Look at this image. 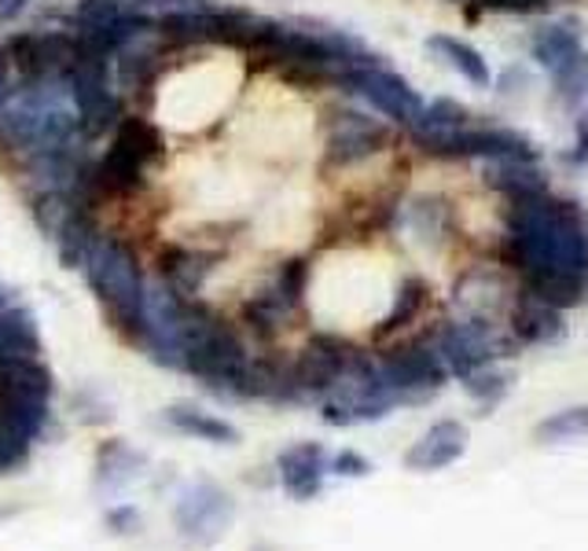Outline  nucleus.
Returning a JSON list of instances; mask_svg holds the SVG:
<instances>
[{"label": "nucleus", "instance_id": "obj_8", "mask_svg": "<svg viewBox=\"0 0 588 551\" xmlns=\"http://www.w3.org/2000/svg\"><path fill=\"white\" fill-rule=\"evenodd\" d=\"M379 367H383L386 383L398 394V401L431 397L448 375L431 342H416V346H401L394 353H386V357L379 361Z\"/></svg>", "mask_w": 588, "mask_h": 551}, {"label": "nucleus", "instance_id": "obj_38", "mask_svg": "<svg viewBox=\"0 0 588 551\" xmlns=\"http://www.w3.org/2000/svg\"><path fill=\"white\" fill-rule=\"evenodd\" d=\"M107 522L114 526V533H133L141 526V514H136V508H111Z\"/></svg>", "mask_w": 588, "mask_h": 551}, {"label": "nucleus", "instance_id": "obj_32", "mask_svg": "<svg viewBox=\"0 0 588 551\" xmlns=\"http://www.w3.org/2000/svg\"><path fill=\"white\" fill-rule=\"evenodd\" d=\"M467 122V111L460 107L456 100H434L431 107L423 103V114L416 118L412 129L416 133H442V129H464Z\"/></svg>", "mask_w": 588, "mask_h": 551}, {"label": "nucleus", "instance_id": "obj_33", "mask_svg": "<svg viewBox=\"0 0 588 551\" xmlns=\"http://www.w3.org/2000/svg\"><path fill=\"white\" fill-rule=\"evenodd\" d=\"M30 445H33V441H27L19 430H11L8 423L0 419V478H4V475H16V470L27 464Z\"/></svg>", "mask_w": 588, "mask_h": 551}, {"label": "nucleus", "instance_id": "obj_24", "mask_svg": "<svg viewBox=\"0 0 588 551\" xmlns=\"http://www.w3.org/2000/svg\"><path fill=\"white\" fill-rule=\"evenodd\" d=\"M96 174L107 195H130L136 188H144V163H136L133 155H125L122 147H114V144L96 163Z\"/></svg>", "mask_w": 588, "mask_h": 551}, {"label": "nucleus", "instance_id": "obj_17", "mask_svg": "<svg viewBox=\"0 0 588 551\" xmlns=\"http://www.w3.org/2000/svg\"><path fill=\"white\" fill-rule=\"evenodd\" d=\"M144 464H147L144 453H136L122 441H107L96 459V492H107L111 497V492H122L125 486H133L144 475L141 470Z\"/></svg>", "mask_w": 588, "mask_h": 551}, {"label": "nucleus", "instance_id": "obj_7", "mask_svg": "<svg viewBox=\"0 0 588 551\" xmlns=\"http://www.w3.org/2000/svg\"><path fill=\"white\" fill-rule=\"evenodd\" d=\"M336 77L350 92H361L375 111H383L394 122L416 125V118L423 114V100L416 96V89L405 77L383 71V66H353V71H339Z\"/></svg>", "mask_w": 588, "mask_h": 551}, {"label": "nucleus", "instance_id": "obj_36", "mask_svg": "<svg viewBox=\"0 0 588 551\" xmlns=\"http://www.w3.org/2000/svg\"><path fill=\"white\" fill-rule=\"evenodd\" d=\"M507 383H512V375H497V372H471L467 375V394L478 397V401H501L507 394Z\"/></svg>", "mask_w": 588, "mask_h": 551}, {"label": "nucleus", "instance_id": "obj_31", "mask_svg": "<svg viewBox=\"0 0 588 551\" xmlns=\"http://www.w3.org/2000/svg\"><path fill=\"white\" fill-rule=\"evenodd\" d=\"M306 283H309V266L302 258H291V261H283V266L276 269L269 287L283 298V305L295 313V309L302 305V298H306Z\"/></svg>", "mask_w": 588, "mask_h": 551}, {"label": "nucleus", "instance_id": "obj_2", "mask_svg": "<svg viewBox=\"0 0 588 551\" xmlns=\"http://www.w3.org/2000/svg\"><path fill=\"white\" fill-rule=\"evenodd\" d=\"M247 346L239 335L225 324L214 309H206L199 298H184L180 316V372H192L203 378L214 394L233 397V386L239 383L247 367Z\"/></svg>", "mask_w": 588, "mask_h": 551}, {"label": "nucleus", "instance_id": "obj_42", "mask_svg": "<svg viewBox=\"0 0 588 551\" xmlns=\"http://www.w3.org/2000/svg\"><path fill=\"white\" fill-rule=\"evenodd\" d=\"M8 305V298H4V287H0V309H4Z\"/></svg>", "mask_w": 588, "mask_h": 551}, {"label": "nucleus", "instance_id": "obj_19", "mask_svg": "<svg viewBox=\"0 0 588 551\" xmlns=\"http://www.w3.org/2000/svg\"><path fill=\"white\" fill-rule=\"evenodd\" d=\"M96 225H92L89 210H78V206H66L60 228H55V247H60V261L63 269H82L89 247L96 243Z\"/></svg>", "mask_w": 588, "mask_h": 551}, {"label": "nucleus", "instance_id": "obj_15", "mask_svg": "<svg viewBox=\"0 0 588 551\" xmlns=\"http://www.w3.org/2000/svg\"><path fill=\"white\" fill-rule=\"evenodd\" d=\"M214 266H217V254H203V250H188V247H169L163 254V283L180 298H199Z\"/></svg>", "mask_w": 588, "mask_h": 551}, {"label": "nucleus", "instance_id": "obj_5", "mask_svg": "<svg viewBox=\"0 0 588 551\" xmlns=\"http://www.w3.org/2000/svg\"><path fill=\"white\" fill-rule=\"evenodd\" d=\"M63 82H66V96H71L78 107V125H82L89 136H100V133H107V125H118L122 103L107 85V60L78 52V60L71 71L63 74Z\"/></svg>", "mask_w": 588, "mask_h": 551}, {"label": "nucleus", "instance_id": "obj_18", "mask_svg": "<svg viewBox=\"0 0 588 551\" xmlns=\"http://www.w3.org/2000/svg\"><path fill=\"white\" fill-rule=\"evenodd\" d=\"M166 423L173 430L188 434V438L199 441H214V445H236L239 430L221 416H210V412L195 408V405H169L166 408Z\"/></svg>", "mask_w": 588, "mask_h": 551}, {"label": "nucleus", "instance_id": "obj_39", "mask_svg": "<svg viewBox=\"0 0 588 551\" xmlns=\"http://www.w3.org/2000/svg\"><path fill=\"white\" fill-rule=\"evenodd\" d=\"M464 4H471V0H464ZM475 4L497 8V11H534L540 4H548V0H475Z\"/></svg>", "mask_w": 588, "mask_h": 551}, {"label": "nucleus", "instance_id": "obj_21", "mask_svg": "<svg viewBox=\"0 0 588 551\" xmlns=\"http://www.w3.org/2000/svg\"><path fill=\"white\" fill-rule=\"evenodd\" d=\"M41 335L27 309L4 305L0 309V357H38Z\"/></svg>", "mask_w": 588, "mask_h": 551}, {"label": "nucleus", "instance_id": "obj_12", "mask_svg": "<svg viewBox=\"0 0 588 551\" xmlns=\"http://www.w3.org/2000/svg\"><path fill=\"white\" fill-rule=\"evenodd\" d=\"M467 449V434L456 419H442L434 423L423 438L405 453V467L409 470H442L448 464H456Z\"/></svg>", "mask_w": 588, "mask_h": 551}, {"label": "nucleus", "instance_id": "obj_4", "mask_svg": "<svg viewBox=\"0 0 588 551\" xmlns=\"http://www.w3.org/2000/svg\"><path fill=\"white\" fill-rule=\"evenodd\" d=\"M173 519H177V530H180L184 541L210 548V544L221 541V537L228 533V526H233L236 500L228 497L221 486L199 478V481H192V486L180 489Z\"/></svg>", "mask_w": 588, "mask_h": 551}, {"label": "nucleus", "instance_id": "obj_9", "mask_svg": "<svg viewBox=\"0 0 588 551\" xmlns=\"http://www.w3.org/2000/svg\"><path fill=\"white\" fill-rule=\"evenodd\" d=\"M353 346L336 335H317L309 342V350L291 364V383H295V397H324L331 394V386L339 383V375L345 372V364L353 357Z\"/></svg>", "mask_w": 588, "mask_h": 551}, {"label": "nucleus", "instance_id": "obj_28", "mask_svg": "<svg viewBox=\"0 0 588 551\" xmlns=\"http://www.w3.org/2000/svg\"><path fill=\"white\" fill-rule=\"evenodd\" d=\"M426 49L442 52L445 60L453 63L460 74L467 77V82L489 85V66H486V60H482V52H478V49H471V44L456 41V38H445V33H434V38L426 41Z\"/></svg>", "mask_w": 588, "mask_h": 551}, {"label": "nucleus", "instance_id": "obj_29", "mask_svg": "<svg viewBox=\"0 0 588 551\" xmlns=\"http://www.w3.org/2000/svg\"><path fill=\"white\" fill-rule=\"evenodd\" d=\"M287 316H291V309L283 305V298L276 294L272 287H265V291H258L244 305V320L250 324V331H258V335H265V339L276 335Z\"/></svg>", "mask_w": 588, "mask_h": 551}, {"label": "nucleus", "instance_id": "obj_3", "mask_svg": "<svg viewBox=\"0 0 588 551\" xmlns=\"http://www.w3.org/2000/svg\"><path fill=\"white\" fill-rule=\"evenodd\" d=\"M85 276L92 283V291L100 294L103 309L111 313L114 328L122 331L125 339L141 342L144 335V276L136 266V254L130 243L111 236H96V243L89 247L85 254Z\"/></svg>", "mask_w": 588, "mask_h": 551}, {"label": "nucleus", "instance_id": "obj_34", "mask_svg": "<svg viewBox=\"0 0 588 551\" xmlns=\"http://www.w3.org/2000/svg\"><path fill=\"white\" fill-rule=\"evenodd\" d=\"M155 74V55L152 52H125L118 63V77L125 89H141L152 82Z\"/></svg>", "mask_w": 588, "mask_h": 551}, {"label": "nucleus", "instance_id": "obj_16", "mask_svg": "<svg viewBox=\"0 0 588 551\" xmlns=\"http://www.w3.org/2000/svg\"><path fill=\"white\" fill-rule=\"evenodd\" d=\"M0 394L52 401V372L38 357H0Z\"/></svg>", "mask_w": 588, "mask_h": 551}, {"label": "nucleus", "instance_id": "obj_11", "mask_svg": "<svg viewBox=\"0 0 588 551\" xmlns=\"http://www.w3.org/2000/svg\"><path fill=\"white\" fill-rule=\"evenodd\" d=\"M276 467H280L283 489L291 492L295 500H313L317 492L324 489V475H328L324 445L298 441V445H291V449H283L280 456H276Z\"/></svg>", "mask_w": 588, "mask_h": 551}, {"label": "nucleus", "instance_id": "obj_10", "mask_svg": "<svg viewBox=\"0 0 588 551\" xmlns=\"http://www.w3.org/2000/svg\"><path fill=\"white\" fill-rule=\"evenodd\" d=\"M434 353L442 357L445 372L467 378L471 372H482V367L493 361L489 328L482 324V320H460V324H448L437 331Z\"/></svg>", "mask_w": 588, "mask_h": 551}, {"label": "nucleus", "instance_id": "obj_40", "mask_svg": "<svg viewBox=\"0 0 588 551\" xmlns=\"http://www.w3.org/2000/svg\"><path fill=\"white\" fill-rule=\"evenodd\" d=\"M163 4L166 15H188V11H206V8H214L210 0H158Z\"/></svg>", "mask_w": 588, "mask_h": 551}, {"label": "nucleus", "instance_id": "obj_37", "mask_svg": "<svg viewBox=\"0 0 588 551\" xmlns=\"http://www.w3.org/2000/svg\"><path fill=\"white\" fill-rule=\"evenodd\" d=\"M331 470L342 478H368L372 475V464L361 456V453H353V449H342L336 459H331Z\"/></svg>", "mask_w": 588, "mask_h": 551}, {"label": "nucleus", "instance_id": "obj_20", "mask_svg": "<svg viewBox=\"0 0 588 551\" xmlns=\"http://www.w3.org/2000/svg\"><path fill=\"white\" fill-rule=\"evenodd\" d=\"M512 324H515V335L523 342H534V346L556 342V339H563V331H567V328H563V316H559L556 305H545V302H537V298H529V294L515 305Z\"/></svg>", "mask_w": 588, "mask_h": 551}, {"label": "nucleus", "instance_id": "obj_35", "mask_svg": "<svg viewBox=\"0 0 588 551\" xmlns=\"http://www.w3.org/2000/svg\"><path fill=\"white\" fill-rule=\"evenodd\" d=\"M130 4L125 0H78V22L82 27H100V22L122 19Z\"/></svg>", "mask_w": 588, "mask_h": 551}, {"label": "nucleus", "instance_id": "obj_6", "mask_svg": "<svg viewBox=\"0 0 588 551\" xmlns=\"http://www.w3.org/2000/svg\"><path fill=\"white\" fill-rule=\"evenodd\" d=\"M423 152L448 158H493V163H534V144L507 129H442L416 133Z\"/></svg>", "mask_w": 588, "mask_h": 551}, {"label": "nucleus", "instance_id": "obj_14", "mask_svg": "<svg viewBox=\"0 0 588 551\" xmlns=\"http://www.w3.org/2000/svg\"><path fill=\"white\" fill-rule=\"evenodd\" d=\"M526 294L545 305L574 309L585 302L588 276L570 272V269H526Z\"/></svg>", "mask_w": 588, "mask_h": 551}, {"label": "nucleus", "instance_id": "obj_41", "mask_svg": "<svg viewBox=\"0 0 588 551\" xmlns=\"http://www.w3.org/2000/svg\"><path fill=\"white\" fill-rule=\"evenodd\" d=\"M30 0H0V22H11L19 19V11H27Z\"/></svg>", "mask_w": 588, "mask_h": 551}, {"label": "nucleus", "instance_id": "obj_13", "mask_svg": "<svg viewBox=\"0 0 588 551\" xmlns=\"http://www.w3.org/2000/svg\"><path fill=\"white\" fill-rule=\"evenodd\" d=\"M386 141V129L372 118H364V114H353V111H342L336 129H331V141H328V158L331 163H357V158L379 152V144Z\"/></svg>", "mask_w": 588, "mask_h": 551}, {"label": "nucleus", "instance_id": "obj_30", "mask_svg": "<svg viewBox=\"0 0 588 551\" xmlns=\"http://www.w3.org/2000/svg\"><path fill=\"white\" fill-rule=\"evenodd\" d=\"M423 302H426V287H423V280H405V283H401L398 298H394V309L386 313V320L379 324V331H383V335H390V331L412 324V316L420 313Z\"/></svg>", "mask_w": 588, "mask_h": 551}, {"label": "nucleus", "instance_id": "obj_23", "mask_svg": "<svg viewBox=\"0 0 588 551\" xmlns=\"http://www.w3.org/2000/svg\"><path fill=\"white\" fill-rule=\"evenodd\" d=\"M489 184L497 191H504L507 199H534V195L548 191L545 174L529 163H493L489 166Z\"/></svg>", "mask_w": 588, "mask_h": 551}, {"label": "nucleus", "instance_id": "obj_27", "mask_svg": "<svg viewBox=\"0 0 588 551\" xmlns=\"http://www.w3.org/2000/svg\"><path fill=\"white\" fill-rule=\"evenodd\" d=\"M534 438L540 445H567V441L588 438V405L551 412V416H545L534 427Z\"/></svg>", "mask_w": 588, "mask_h": 551}, {"label": "nucleus", "instance_id": "obj_22", "mask_svg": "<svg viewBox=\"0 0 588 551\" xmlns=\"http://www.w3.org/2000/svg\"><path fill=\"white\" fill-rule=\"evenodd\" d=\"M534 55L540 60V66H548L551 74L563 77L567 71H574V66L581 63V41L578 33L567 30V27H548L545 33H537L534 41Z\"/></svg>", "mask_w": 588, "mask_h": 551}, {"label": "nucleus", "instance_id": "obj_1", "mask_svg": "<svg viewBox=\"0 0 588 551\" xmlns=\"http://www.w3.org/2000/svg\"><path fill=\"white\" fill-rule=\"evenodd\" d=\"M507 254L518 269H570L588 276V225L567 199H512Z\"/></svg>", "mask_w": 588, "mask_h": 551}, {"label": "nucleus", "instance_id": "obj_25", "mask_svg": "<svg viewBox=\"0 0 588 551\" xmlns=\"http://www.w3.org/2000/svg\"><path fill=\"white\" fill-rule=\"evenodd\" d=\"M0 419H4L11 430H19L27 441H38L44 423H49V401L0 394Z\"/></svg>", "mask_w": 588, "mask_h": 551}, {"label": "nucleus", "instance_id": "obj_26", "mask_svg": "<svg viewBox=\"0 0 588 551\" xmlns=\"http://www.w3.org/2000/svg\"><path fill=\"white\" fill-rule=\"evenodd\" d=\"M114 147H122L125 155H133L136 163H152V158L163 152V141H158V129L147 118H118L114 125Z\"/></svg>", "mask_w": 588, "mask_h": 551}]
</instances>
